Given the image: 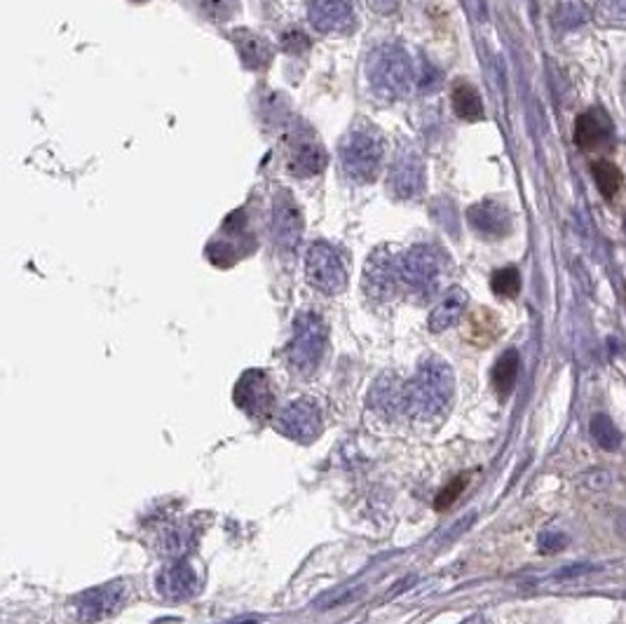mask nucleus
Returning <instances> with one entry per match:
<instances>
[{
	"label": "nucleus",
	"mask_w": 626,
	"mask_h": 624,
	"mask_svg": "<svg viewBox=\"0 0 626 624\" xmlns=\"http://www.w3.org/2000/svg\"><path fill=\"white\" fill-rule=\"evenodd\" d=\"M453 371L444 359L427 357L416 375L404 385V411L416 418H436L448 409L453 399Z\"/></svg>",
	"instance_id": "obj_1"
},
{
	"label": "nucleus",
	"mask_w": 626,
	"mask_h": 624,
	"mask_svg": "<svg viewBox=\"0 0 626 624\" xmlns=\"http://www.w3.org/2000/svg\"><path fill=\"white\" fill-rule=\"evenodd\" d=\"M367 71L373 90L389 99L406 97L416 80L411 57L396 45H383L373 52Z\"/></svg>",
	"instance_id": "obj_2"
},
{
	"label": "nucleus",
	"mask_w": 626,
	"mask_h": 624,
	"mask_svg": "<svg viewBox=\"0 0 626 624\" xmlns=\"http://www.w3.org/2000/svg\"><path fill=\"white\" fill-rule=\"evenodd\" d=\"M385 155V141L373 127L352 130L340 143V162L345 174L357 183H371L380 171Z\"/></svg>",
	"instance_id": "obj_3"
},
{
	"label": "nucleus",
	"mask_w": 626,
	"mask_h": 624,
	"mask_svg": "<svg viewBox=\"0 0 626 624\" xmlns=\"http://www.w3.org/2000/svg\"><path fill=\"white\" fill-rule=\"evenodd\" d=\"M327 350V324L315 312H303L294 322V336L287 347L289 366L298 375L315 374Z\"/></svg>",
	"instance_id": "obj_4"
},
{
	"label": "nucleus",
	"mask_w": 626,
	"mask_h": 624,
	"mask_svg": "<svg viewBox=\"0 0 626 624\" xmlns=\"http://www.w3.org/2000/svg\"><path fill=\"white\" fill-rule=\"evenodd\" d=\"M441 275L444 258L435 247L416 244L406 254L399 256V282L420 301H427L439 291Z\"/></svg>",
	"instance_id": "obj_5"
},
{
	"label": "nucleus",
	"mask_w": 626,
	"mask_h": 624,
	"mask_svg": "<svg viewBox=\"0 0 626 624\" xmlns=\"http://www.w3.org/2000/svg\"><path fill=\"white\" fill-rule=\"evenodd\" d=\"M305 275L317 291L336 296L347 287V268L343 256L328 242H315L305 258Z\"/></svg>",
	"instance_id": "obj_6"
},
{
	"label": "nucleus",
	"mask_w": 626,
	"mask_h": 624,
	"mask_svg": "<svg viewBox=\"0 0 626 624\" xmlns=\"http://www.w3.org/2000/svg\"><path fill=\"white\" fill-rule=\"evenodd\" d=\"M277 430L296 442H312L322 430V409L312 397H298L287 404L277 418Z\"/></svg>",
	"instance_id": "obj_7"
},
{
	"label": "nucleus",
	"mask_w": 626,
	"mask_h": 624,
	"mask_svg": "<svg viewBox=\"0 0 626 624\" xmlns=\"http://www.w3.org/2000/svg\"><path fill=\"white\" fill-rule=\"evenodd\" d=\"M364 291L376 301H389L399 287V258L387 247L373 251L364 266Z\"/></svg>",
	"instance_id": "obj_8"
},
{
	"label": "nucleus",
	"mask_w": 626,
	"mask_h": 624,
	"mask_svg": "<svg viewBox=\"0 0 626 624\" xmlns=\"http://www.w3.org/2000/svg\"><path fill=\"white\" fill-rule=\"evenodd\" d=\"M124 594H127L124 582H108V585L83 591L78 596V601H75V615H78L80 622L85 624H94L99 619L111 618L122 606Z\"/></svg>",
	"instance_id": "obj_9"
},
{
	"label": "nucleus",
	"mask_w": 626,
	"mask_h": 624,
	"mask_svg": "<svg viewBox=\"0 0 626 624\" xmlns=\"http://www.w3.org/2000/svg\"><path fill=\"white\" fill-rule=\"evenodd\" d=\"M425 188V167L423 160L417 158L413 151H404L399 158L392 162V170L387 176V190L396 200H411L423 193Z\"/></svg>",
	"instance_id": "obj_10"
},
{
	"label": "nucleus",
	"mask_w": 626,
	"mask_h": 624,
	"mask_svg": "<svg viewBox=\"0 0 626 624\" xmlns=\"http://www.w3.org/2000/svg\"><path fill=\"white\" fill-rule=\"evenodd\" d=\"M235 404L251 418H266L272 409V390L268 375L259 369L242 374L235 385Z\"/></svg>",
	"instance_id": "obj_11"
},
{
	"label": "nucleus",
	"mask_w": 626,
	"mask_h": 624,
	"mask_svg": "<svg viewBox=\"0 0 626 624\" xmlns=\"http://www.w3.org/2000/svg\"><path fill=\"white\" fill-rule=\"evenodd\" d=\"M308 17L319 34H347L355 29L352 0H312Z\"/></svg>",
	"instance_id": "obj_12"
},
{
	"label": "nucleus",
	"mask_w": 626,
	"mask_h": 624,
	"mask_svg": "<svg viewBox=\"0 0 626 624\" xmlns=\"http://www.w3.org/2000/svg\"><path fill=\"white\" fill-rule=\"evenodd\" d=\"M272 230H275L277 244L287 251H294L303 238V214H300L296 200L289 193L277 195Z\"/></svg>",
	"instance_id": "obj_13"
},
{
	"label": "nucleus",
	"mask_w": 626,
	"mask_h": 624,
	"mask_svg": "<svg viewBox=\"0 0 626 624\" xmlns=\"http://www.w3.org/2000/svg\"><path fill=\"white\" fill-rule=\"evenodd\" d=\"M615 141V125L605 111L592 108L575 122V143L584 151H603Z\"/></svg>",
	"instance_id": "obj_14"
},
{
	"label": "nucleus",
	"mask_w": 626,
	"mask_h": 624,
	"mask_svg": "<svg viewBox=\"0 0 626 624\" xmlns=\"http://www.w3.org/2000/svg\"><path fill=\"white\" fill-rule=\"evenodd\" d=\"M160 596L170 599V601H186L192 599L200 590V580L188 563H171V566L162 568L155 580Z\"/></svg>",
	"instance_id": "obj_15"
},
{
	"label": "nucleus",
	"mask_w": 626,
	"mask_h": 624,
	"mask_svg": "<svg viewBox=\"0 0 626 624\" xmlns=\"http://www.w3.org/2000/svg\"><path fill=\"white\" fill-rule=\"evenodd\" d=\"M469 223L484 235H491V238H503L509 233L512 228V216L504 207H500L497 202H479L469 210Z\"/></svg>",
	"instance_id": "obj_16"
},
{
	"label": "nucleus",
	"mask_w": 626,
	"mask_h": 624,
	"mask_svg": "<svg viewBox=\"0 0 626 624\" xmlns=\"http://www.w3.org/2000/svg\"><path fill=\"white\" fill-rule=\"evenodd\" d=\"M467 303H469V296L465 289L455 287V289L448 291V294L439 301V306L432 310V315H429V331L441 334V331H446L448 327H453L457 319L463 317Z\"/></svg>",
	"instance_id": "obj_17"
},
{
	"label": "nucleus",
	"mask_w": 626,
	"mask_h": 624,
	"mask_svg": "<svg viewBox=\"0 0 626 624\" xmlns=\"http://www.w3.org/2000/svg\"><path fill=\"white\" fill-rule=\"evenodd\" d=\"M232 43L238 47L240 57L247 69H260L270 62V45L260 35L251 34V31L238 29L232 31Z\"/></svg>",
	"instance_id": "obj_18"
},
{
	"label": "nucleus",
	"mask_w": 626,
	"mask_h": 624,
	"mask_svg": "<svg viewBox=\"0 0 626 624\" xmlns=\"http://www.w3.org/2000/svg\"><path fill=\"white\" fill-rule=\"evenodd\" d=\"M328 155L319 143H303L294 151L291 160H289V171L300 179L315 176L327 167Z\"/></svg>",
	"instance_id": "obj_19"
},
{
	"label": "nucleus",
	"mask_w": 626,
	"mask_h": 624,
	"mask_svg": "<svg viewBox=\"0 0 626 624\" xmlns=\"http://www.w3.org/2000/svg\"><path fill=\"white\" fill-rule=\"evenodd\" d=\"M371 406L385 415L404 411V387L396 383V375H383L371 390Z\"/></svg>",
	"instance_id": "obj_20"
},
{
	"label": "nucleus",
	"mask_w": 626,
	"mask_h": 624,
	"mask_svg": "<svg viewBox=\"0 0 626 624\" xmlns=\"http://www.w3.org/2000/svg\"><path fill=\"white\" fill-rule=\"evenodd\" d=\"M519 364H521L519 352L507 350L500 355V359H497L495 366H493V374H491L493 387H495V392L503 399L509 397L514 385H516V378H519Z\"/></svg>",
	"instance_id": "obj_21"
},
{
	"label": "nucleus",
	"mask_w": 626,
	"mask_h": 624,
	"mask_svg": "<svg viewBox=\"0 0 626 624\" xmlns=\"http://www.w3.org/2000/svg\"><path fill=\"white\" fill-rule=\"evenodd\" d=\"M451 103L457 118L467 120V122H476V120L484 118V102H481L476 87L469 85V83L455 85L451 94Z\"/></svg>",
	"instance_id": "obj_22"
},
{
	"label": "nucleus",
	"mask_w": 626,
	"mask_h": 624,
	"mask_svg": "<svg viewBox=\"0 0 626 624\" xmlns=\"http://www.w3.org/2000/svg\"><path fill=\"white\" fill-rule=\"evenodd\" d=\"M195 545H198V531L186 526V523H183V526L167 528V533L162 535V550L164 554L170 556L186 554V551H191Z\"/></svg>",
	"instance_id": "obj_23"
},
{
	"label": "nucleus",
	"mask_w": 626,
	"mask_h": 624,
	"mask_svg": "<svg viewBox=\"0 0 626 624\" xmlns=\"http://www.w3.org/2000/svg\"><path fill=\"white\" fill-rule=\"evenodd\" d=\"M589 432H592L593 442L601 446L603 451H617L621 444V432L617 430V425L608 415L596 414L589 423Z\"/></svg>",
	"instance_id": "obj_24"
},
{
	"label": "nucleus",
	"mask_w": 626,
	"mask_h": 624,
	"mask_svg": "<svg viewBox=\"0 0 626 624\" xmlns=\"http://www.w3.org/2000/svg\"><path fill=\"white\" fill-rule=\"evenodd\" d=\"M593 181H596L598 190L605 195V198H612V195L620 193V188L624 186V176H621L620 167H615L612 162H596L593 165Z\"/></svg>",
	"instance_id": "obj_25"
},
{
	"label": "nucleus",
	"mask_w": 626,
	"mask_h": 624,
	"mask_svg": "<svg viewBox=\"0 0 626 624\" xmlns=\"http://www.w3.org/2000/svg\"><path fill=\"white\" fill-rule=\"evenodd\" d=\"M497 334V319L491 312L479 310L469 317V338L476 343V346H485L488 341H493Z\"/></svg>",
	"instance_id": "obj_26"
},
{
	"label": "nucleus",
	"mask_w": 626,
	"mask_h": 624,
	"mask_svg": "<svg viewBox=\"0 0 626 624\" xmlns=\"http://www.w3.org/2000/svg\"><path fill=\"white\" fill-rule=\"evenodd\" d=\"M491 287L497 296L503 298H514L521 291V275L516 268H503L497 270L491 279Z\"/></svg>",
	"instance_id": "obj_27"
},
{
	"label": "nucleus",
	"mask_w": 626,
	"mask_h": 624,
	"mask_svg": "<svg viewBox=\"0 0 626 624\" xmlns=\"http://www.w3.org/2000/svg\"><path fill=\"white\" fill-rule=\"evenodd\" d=\"M238 0H200V10H202L209 19H216V22L230 19L232 15L238 12Z\"/></svg>",
	"instance_id": "obj_28"
},
{
	"label": "nucleus",
	"mask_w": 626,
	"mask_h": 624,
	"mask_svg": "<svg viewBox=\"0 0 626 624\" xmlns=\"http://www.w3.org/2000/svg\"><path fill=\"white\" fill-rule=\"evenodd\" d=\"M465 486H467V477H465V474L463 477H457L453 483H448L439 493V498H436V510H446V507H451L457 500V495L465 491Z\"/></svg>",
	"instance_id": "obj_29"
},
{
	"label": "nucleus",
	"mask_w": 626,
	"mask_h": 624,
	"mask_svg": "<svg viewBox=\"0 0 626 624\" xmlns=\"http://www.w3.org/2000/svg\"><path fill=\"white\" fill-rule=\"evenodd\" d=\"M282 47L289 54H303V52L310 47V40H308V35H305L303 31L291 29L282 35Z\"/></svg>",
	"instance_id": "obj_30"
},
{
	"label": "nucleus",
	"mask_w": 626,
	"mask_h": 624,
	"mask_svg": "<svg viewBox=\"0 0 626 624\" xmlns=\"http://www.w3.org/2000/svg\"><path fill=\"white\" fill-rule=\"evenodd\" d=\"M565 542H568V538H565L561 531H544V533L540 535V550L547 551V554L561 551L565 547Z\"/></svg>",
	"instance_id": "obj_31"
},
{
	"label": "nucleus",
	"mask_w": 626,
	"mask_h": 624,
	"mask_svg": "<svg viewBox=\"0 0 626 624\" xmlns=\"http://www.w3.org/2000/svg\"><path fill=\"white\" fill-rule=\"evenodd\" d=\"M399 3L401 0H368V7L378 15H389L399 7Z\"/></svg>",
	"instance_id": "obj_32"
},
{
	"label": "nucleus",
	"mask_w": 626,
	"mask_h": 624,
	"mask_svg": "<svg viewBox=\"0 0 626 624\" xmlns=\"http://www.w3.org/2000/svg\"><path fill=\"white\" fill-rule=\"evenodd\" d=\"M621 99L626 103V71H624V80H621Z\"/></svg>",
	"instance_id": "obj_33"
},
{
	"label": "nucleus",
	"mask_w": 626,
	"mask_h": 624,
	"mask_svg": "<svg viewBox=\"0 0 626 624\" xmlns=\"http://www.w3.org/2000/svg\"><path fill=\"white\" fill-rule=\"evenodd\" d=\"M136 3H143V0H136Z\"/></svg>",
	"instance_id": "obj_34"
}]
</instances>
